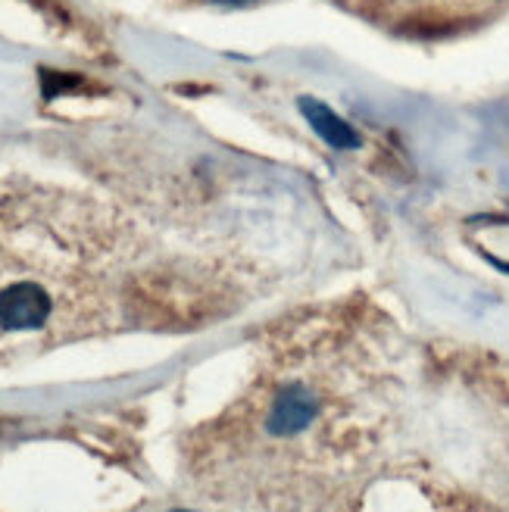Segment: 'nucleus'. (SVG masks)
Returning <instances> with one entry per match:
<instances>
[{"label":"nucleus","mask_w":509,"mask_h":512,"mask_svg":"<svg viewBox=\"0 0 509 512\" xmlns=\"http://www.w3.org/2000/svg\"><path fill=\"white\" fill-rule=\"evenodd\" d=\"M222 4H232V7H244V4H250V0H222Z\"/></svg>","instance_id":"nucleus-4"},{"label":"nucleus","mask_w":509,"mask_h":512,"mask_svg":"<svg viewBox=\"0 0 509 512\" xmlns=\"http://www.w3.org/2000/svg\"><path fill=\"white\" fill-rule=\"evenodd\" d=\"M175 512H188V509H175Z\"/></svg>","instance_id":"nucleus-5"},{"label":"nucleus","mask_w":509,"mask_h":512,"mask_svg":"<svg viewBox=\"0 0 509 512\" xmlns=\"http://www.w3.org/2000/svg\"><path fill=\"white\" fill-rule=\"evenodd\" d=\"M50 313H54V300L38 281H13L0 291V328L4 331L41 328Z\"/></svg>","instance_id":"nucleus-1"},{"label":"nucleus","mask_w":509,"mask_h":512,"mask_svg":"<svg viewBox=\"0 0 509 512\" xmlns=\"http://www.w3.org/2000/svg\"><path fill=\"white\" fill-rule=\"evenodd\" d=\"M313 419H316V397L303 384H291V388H285L272 400L266 428L278 434V438H285V434L303 431Z\"/></svg>","instance_id":"nucleus-2"},{"label":"nucleus","mask_w":509,"mask_h":512,"mask_svg":"<svg viewBox=\"0 0 509 512\" xmlns=\"http://www.w3.org/2000/svg\"><path fill=\"white\" fill-rule=\"evenodd\" d=\"M300 110H303V116H307V122L316 128V135L322 141H328L338 150H356V147H360V135H356V128L350 122H344L338 113L328 110L325 104H319V100L303 97Z\"/></svg>","instance_id":"nucleus-3"}]
</instances>
